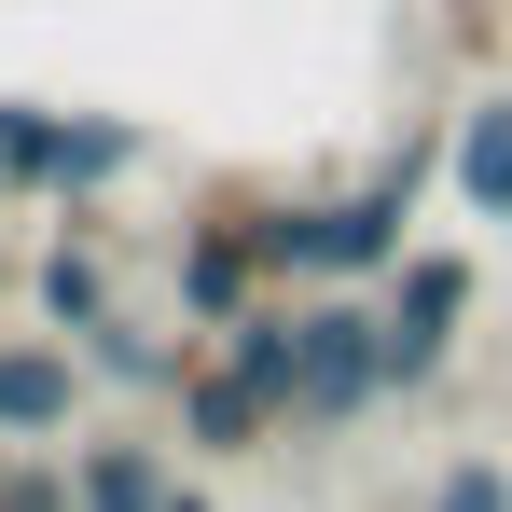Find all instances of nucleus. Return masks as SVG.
Here are the masks:
<instances>
[{"label":"nucleus","instance_id":"obj_1","mask_svg":"<svg viewBox=\"0 0 512 512\" xmlns=\"http://www.w3.org/2000/svg\"><path fill=\"white\" fill-rule=\"evenodd\" d=\"M180 333H236L250 305H277V180H194L167 236Z\"/></svg>","mask_w":512,"mask_h":512},{"label":"nucleus","instance_id":"obj_2","mask_svg":"<svg viewBox=\"0 0 512 512\" xmlns=\"http://www.w3.org/2000/svg\"><path fill=\"white\" fill-rule=\"evenodd\" d=\"M388 388V305L374 291H305V374H291V429H360Z\"/></svg>","mask_w":512,"mask_h":512},{"label":"nucleus","instance_id":"obj_3","mask_svg":"<svg viewBox=\"0 0 512 512\" xmlns=\"http://www.w3.org/2000/svg\"><path fill=\"white\" fill-rule=\"evenodd\" d=\"M388 388H443V360H457V333H471V305H485V263L471 250H402L388 263Z\"/></svg>","mask_w":512,"mask_h":512},{"label":"nucleus","instance_id":"obj_4","mask_svg":"<svg viewBox=\"0 0 512 512\" xmlns=\"http://www.w3.org/2000/svg\"><path fill=\"white\" fill-rule=\"evenodd\" d=\"M84 346L70 333H0V443H84Z\"/></svg>","mask_w":512,"mask_h":512},{"label":"nucleus","instance_id":"obj_5","mask_svg":"<svg viewBox=\"0 0 512 512\" xmlns=\"http://www.w3.org/2000/svg\"><path fill=\"white\" fill-rule=\"evenodd\" d=\"M277 429H291V416L263 402L250 374H236L222 346H194V374H180V402H167V443H180V457H263Z\"/></svg>","mask_w":512,"mask_h":512},{"label":"nucleus","instance_id":"obj_6","mask_svg":"<svg viewBox=\"0 0 512 512\" xmlns=\"http://www.w3.org/2000/svg\"><path fill=\"white\" fill-rule=\"evenodd\" d=\"M111 305H125V277H111V236H97V208H56V250L28 263V319L84 346Z\"/></svg>","mask_w":512,"mask_h":512},{"label":"nucleus","instance_id":"obj_7","mask_svg":"<svg viewBox=\"0 0 512 512\" xmlns=\"http://www.w3.org/2000/svg\"><path fill=\"white\" fill-rule=\"evenodd\" d=\"M167 443L153 429H84L70 443V512H167Z\"/></svg>","mask_w":512,"mask_h":512},{"label":"nucleus","instance_id":"obj_8","mask_svg":"<svg viewBox=\"0 0 512 512\" xmlns=\"http://www.w3.org/2000/svg\"><path fill=\"white\" fill-rule=\"evenodd\" d=\"M443 180H457L471 222H512V84L471 97V111H443Z\"/></svg>","mask_w":512,"mask_h":512},{"label":"nucleus","instance_id":"obj_9","mask_svg":"<svg viewBox=\"0 0 512 512\" xmlns=\"http://www.w3.org/2000/svg\"><path fill=\"white\" fill-rule=\"evenodd\" d=\"M194 346H208V333H153V319H125V305H111V319L84 333V374H97V388H125V402H180Z\"/></svg>","mask_w":512,"mask_h":512},{"label":"nucleus","instance_id":"obj_10","mask_svg":"<svg viewBox=\"0 0 512 512\" xmlns=\"http://www.w3.org/2000/svg\"><path fill=\"white\" fill-rule=\"evenodd\" d=\"M139 153H153V139H139L125 111H56V180H42V208H97Z\"/></svg>","mask_w":512,"mask_h":512},{"label":"nucleus","instance_id":"obj_11","mask_svg":"<svg viewBox=\"0 0 512 512\" xmlns=\"http://www.w3.org/2000/svg\"><path fill=\"white\" fill-rule=\"evenodd\" d=\"M0 180H14V194L56 180V111H42V97H0Z\"/></svg>","mask_w":512,"mask_h":512},{"label":"nucleus","instance_id":"obj_12","mask_svg":"<svg viewBox=\"0 0 512 512\" xmlns=\"http://www.w3.org/2000/svg\"><path fill=\"white\" fill-rule=\"evenodd\" d=\"M429 512H512V457H485V443H457V457L429 471Z\"/></svg>","mask_w":512,"mask_h":512},{"label":"nucleus","instance_id":"obj_13","mask_svg":"<svg viewBox=\"0 0 512 512\" xmlns=\"http://www.w3.org/2000/svg\"><path fill=\"white\" fill-rule=\"evenodd\" d=\"M0 512H70V457H14L0 443Z\"/></svg>","mask_w":512,"mask_h":512},{"label":"nucleus","instance_id":"obj_14","mask_svg":"<svg viewBox=\"0 0 512 512\" xmlns=\"http://www.w3.org/2000/svg\"><path fill=\"white\" fill-rule=\"evenodd\" d=\"M14 291H28V263H14V250H0V305H14Z\"/></svg>","mask_w":512,"mask_h":512},{"label":"nucleus","instance_id":"obj_15","mask_svg":"<svg viewBox=\"0 0 512 512\" xmlns=\"http://www.w3.org/2000/svg\"><path fill=\"white\" fill-rule=\"evenodd\" d=\"M167 512H208V485H167Z\"/></svg>","mask_w":512,"mask_h":512},{"label":"nucleus","instance_id":"obj_16","mask_svg":"<svg viewBox=\"0 0 512 512\" xmlns=\"http://www.w3.org/2000/svg\"><path fill=\"white\" fill-rule=\"evenodd\" d=\"M0 208H14V180H0Z\"/></svg>","mask_w":512,"mask_h":512}]
</instances>
